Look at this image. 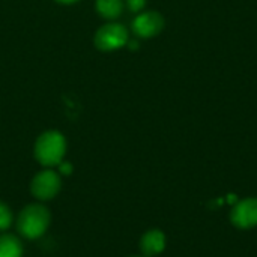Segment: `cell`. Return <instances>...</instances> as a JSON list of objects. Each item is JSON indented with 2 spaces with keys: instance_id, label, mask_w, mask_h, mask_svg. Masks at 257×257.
Wrapping results in <instances>:
<instances>
[{
  "instance_id": "cell-1",
  "label": "cell",
  "mask_w": 257,
  "mask_h": 257,
  "mask_svg": "<svg viewBox=\"0 0 257 257\" xmlns=\"http://www.w3.org/2000/svg\"><path fill=\"white\" fill-rule=\"evenodd\" d=\"M66 154V140L59 131L42 133L35 143V158L44 167H56Z\"/></svg>"
},
{
  "instance_id": "cell-2",
  "label": "cell",
  "mask_w": 257,
  "mask_h": 257,
  "mask_svg": "<svg viewBox=\"0 0 257 257\" xmlns=\"http://www.w3.org/2000/svg\"><path fill=\"white\" fill-rule=\"evenodd\" d=\"M50 212L45 206L33 203L27 205L18 215L17 229L27 239H36L45 233L50 226Z\"/></svg>"
},
{
  "instance_id": "cell-3",
  "label": "cell",
  "mask_w": 257,
  "mask_h": 257,
  "mask_svg": "<svg viewBox=\"0 0 257 257\" xmlns=\"http://www.w3.org/2000/svg\"><path fill=\"white\" fill-rule=\"evenodd\" d=\"M95 47L99 51H116L128 44V30L119 23H108L95 33Z\"/></svg>"
},
{
  "instance_id": "cell-4",
  "label": "cell",
  "mask_w": 257,
  "mask_h": 257,
  "mask_svg": "<svg viewBox=\"0 0 257 257\" xmlns=\"http://www.w3.org/2000/svg\"><path fill=\"white\" fill-rule=\"evenodd\" d=\"M60 187H62L60 176L54 170L47 169L39 172L32 179L30 191L39 200H50L60 191Z\"/></svg>"
},
{
  "instance_id": "cell-5",
  "label": "cell",
  "mask_w": 257,
  "mask_h": 257,
  "mask_svg": "<svg viewBox=\"0 0 257 257\" xmlns=\"http://www.w3.org/2000/svg\"><path fill=\"white\" fill-rule=\"evenodd\" d=\"M230 221L235 227L248 230L257 226V197L244 199L241 202H236L232 212H230Z\"/></svg>"
},
{
  "instance_id": "cell-6",
  "label": "cell",
  "mask_w": 257,
  "mask_h": 257,
  "mask_svg": "<svg viewBox=\"0 0 257 257\" xmlns=\"http://www.w3.org/2000/svg\"><path fill=\"white\" fill-rule=\"evenodd\" d=\"M164 29V18L157 11L139 14L133 21V30L140 38H154Z\"/></svg>"
},
{
  "instance_id": "cell-7",
  "label": "cell",
  "mask_w": 257,
  "mask_h": 257,
  "mask_svg": "<svg viewBox=\"0 0 257 257\" xmlns=\"http://www.w3.org/2000/svg\"><path fill=\"white\" fill-rule=\"evenodd\" d=\"M166 248V235L158 230L152 229L146 232L140 239V250L146 257H152L163 253Z\"/></svg>"
},
{
  "instance_id": "cell-8",
  "label": "cell",
  "mask_w": 257,
  "mask_h": 257,
  "mask_svg": "<svg viewBox=\"0 0 257 257\" xmlns=\"http://www.w3.org/2000/svg\"><path fill=\"white\" fill-rule=\"evenodd\" d=\"M0 257H23L21 241L14 235H0Z\"/></svg>"
},
{
  "instance_id": "cell-9",
  "label": "cell",
  "mask_w": 257,
  "mask_h": 257,
  "mask_svg": "<svg viewBox=\"0 0 257 257\" xmlns=\"http://www.w3.org/2000/svg\"><path fill=\"white\" fill-rule=\"evenodd\" d=\"M96 12L105 20L117 18L123 11V0H96Z\"/></svg>"
},
{
  "instance_id": "cell-10",
  "label": "cell",
  "mask_w": 257,
  "mask_h": 257,
  "mask_svg": "<svg viewBox=\"0 0 257 257\" xmlns=\"http://www.w3.org/2000/svg\"><path fill=\"white\" fill-rule=\"evenodd\" d=\"M12 224V212L11 209L0 202V230L8 229Z\"/></svg>"
},
{
  "instance_id": "cell-11",
  "label": "cell",
  "mask_w": 257,
  "mask_h": 257,
  "mask_svg": "<svg viewBox=\"0 0 257 257\" xmlns=\"http://www.w3.org/2000/svg\"><path fill=\"white\" fill-rule=\"evenodd\" d=\"M146 5V0H126V6L131 12H140Z\"/></svg>"
},
{
  "instance_id": "cell-12",
  "label": "cell",
  "mask_w": 257,
  "mask_h": 257,
  "mask_svg": "<svg viewBox=\"0 0 257 257\" xmlns=\"http://www.w3.org/2000/svg\"><path fill=\"white\" fill-rule=\"evenodd\" d=\"M59 169H60V173L62 175H69L72 172V166L69 163H63V161L59 164Z\"/></svg>"
},
{
  "instance_id": "cell-13",
  "label": "cell",
  "mask_w": 257,
  "mask_h": 257,
  "mask_svg": "<svg viewBox=\"0 0 257 257\" xmlns=\"http://www.w3.org/2000/svg\"><path fill=\"white\" fill-rule=\"evenodd\" d=\"M56 2L63 3V5H71V3H75V2H78V0H56Z\"/></svg>"
},
{
  "instance_id": "cell-14",
  "label": "cell",
  "mask_w": 257,
  "mask_h": 257,
  "mask_svg": "<svg viewBox=\"0 0 257 257\" xmlns=\"http://www.w3.org/2000/svg\"><path fill=\"white\" fill-rule=\"evenodd\" d=\"M134 257H139V256H134Z\"/></svg>"
}]
</instances>
